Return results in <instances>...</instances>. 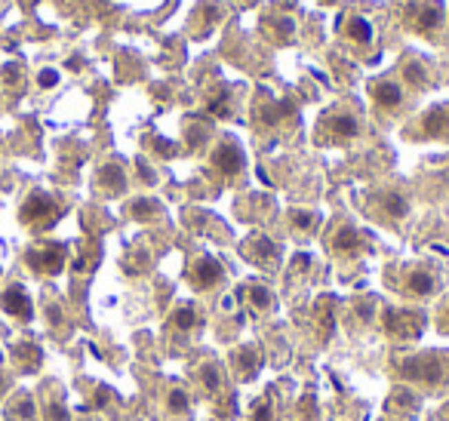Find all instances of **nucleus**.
<instances>
[{"mask_svg": "<svg viewBox=\"0 0 449 421\" xmlns=\"http://www.w3.org/2000/svg\"><path fill=\"white\" fill-rule=\"evenodd\" d=\"M400 372L404 378L421 381V385H431L437 387L440 381L449 375V360L440 357V354H421V357H409L400 363Z\"/></svg>", "mask_w": 449, "mask_h": 421, "instance_id": "1", "label": "nucleus"}, {"mask_svg": "<svg viewBox=\"0 0 449 421\" xmlns=\"http://www.w3.org/2000/svg\"><path fill=\"white\" fill-rule=\"evenodd\" d=\"M382 329L397 341H415L425 329V317L419 311H409V307H388L382 314Z\"/></svg>", "mask_w": 449, "mask_h": 421, "instance_id": "2", "label": "nucleus"}, {"mask_svg": "<svg viewBox=\"0 0 449 421\" xmlns=\"http://www.w3.org/2000/svg\"><path fill=\"white\" fill-rule=\"evenodd\" d=\"M19 219H22L25 225H52V222L59 219V203L52 200L46 191H34V194H28V200L22 203Z\"/></svg>", "mask_w": 449, "mask_h": 421, "instance_id": "3", "label": "nucleus"}, {"mask_svg": "<svg viewBox=\"0 0 449 421\" xmlns=\"http://www.w3.org/2000/svg\"><path fill=\"white\" fill-rule=\"evenodd\" d=\"M28 265L34 268L37 274H59L65 268V246H59V243H46V246H34L28 249Z\"/></svg>", "mask_w": 449, "mask_h": 421, "instance_id": "4", "label": "nucleus"}, {"mask_svg": "<svg viewBox=\"0 0 449 421\" xmlns=\"http://www.w3.org/2000/svg\"><path fill=\"white\" fill-rule=\"evenodd\" d=\"M406 19H413L415 28L421 34H434L443 22V3L440 0H428V3H409L406 6Z\"/></svg>", "mask_w": 449, "mask_h": 421, "instance_id": "5", "label": "nucleus"}, {"mask_svg": "<svg viewBox=\"0 0 449 421\" xmlns=\"http://www.w3.org/2000/svg\"><path fill=\"white\" fill-rule=\"evenodd\" d=\"M188 277L197 289H216L224 280V268H222V261L216 259V255H200V259L191 265Z\"/></svg>", "mask_w": 449, "mask_h": 421, "instance_id": "6", "label": "nucleus"}, {"mask_svg": "<svg viewBox=\"0 0 449 421\" xmlns=\"http://www.w3.org/2000/svg\"><path fill=\"white\" fill-rule=\"evenodd\" d=\"M213 166L219 169L224 179H237V175L243 173V166H247V157H243L240 144L237 142H222L219 148L213 151Z\"/></svg>", "mask_w": 449, "mask_h": 421, "instance_id": "7", "label": "nucleus"}, {"mask_svg": "<svg viewBox=\"0 0 449 421\" xmlns=\"http://www.w3.org/2000/svg\"><path fill=\"white\" fill-rule=\"evenodd\" d=\"M262 363H265V354H262L259 345H243L231 354V369H234V375L240 381L253 378V375L262 369Z\"/></svg>", "mask_w": 449, "mask_h": 421, "instance_id": "8", "label": "nucleus"}, {"mask_svg": "<svg viewBox=\"0 0 449 421\" xmlns=\"http://www.w3.org/2000/svg\"><path fill=\"white\" fill-rule=\"evenodd\" d=\"M0 307H3L6 314H12L16 320H25V323H28V320L34 317V307H31V299H28V292H25L22 286H10V289H3V295H0Z\"/></svg>", "mask_w": 449, "mask_h": 421, "instance_id": "9", "label": "nucleus"}, {"mask_svg": "<svg viewBox=\"0 0 449 421\" xmlns=\"http://www.w3.org/2000/svg\"><path fill=\"white\" fill-rule=\"evenodd\" d=\"M400 289H404L406 295H413V299H425V295L437 292V277H434L431 271H425V268H415V271H409L404 277Z\"/></svg>", "mask_w": 449, "mask_h": 421, "instance_id": "10", "label": "nucleus"}, {"mask_svg": "<svg viewBox=\"0 0 449 421\" xmlns=\"http://www.w3.org/2000/svg\"><path fill=\"white\" fill-rule=\"evenodd\" d=\"M369 93H373L375 105H382V108H388V111L400 108V102H404V87H397L394 80H375L373 87H369Z\"/></svg>", "mask_w": 449, "mask_h": 421, "instance_id": "11", "label": "nucleus"}, {"mask_svg": "<svg viewBox=\"0 0 449 421\" xmlns=\"http://www.w3.org/2000/svg\"><path fill=\"white\" fill-rule=\"evenodd\" d=\"M323 127L329 129L333 139H357V133H360V123L354 114H333Z\"/></svg>", "mask_w": 449, "mask_h": 421, "instance_id": "12", "label": "nucleus"}, {"mask_svg": "<svg viewBox=\"0 0 449 421\" xmlns=\"http://www.w3.org/2000/svg\"><path fill=\"white\" fill-rule=\"evenodd\" d=\"M360 246H363V234L357 231V228H351V225H342L339 231H335V237H333V249L339 255H354Z\"/></svg>", "mask_w": 449, "mask_h": 421, "instance_id": "13", "label": "nucleus"}, {"mask_svg": "<svg viewBox=\"0 0 449 421\" xmlns=\"http://www.w3.org/2000/svg\"><path fill=\"white\" fill-rule=\"evenodd\" d=\"M98 188L108 191V194H123L127 191V175H123L121 163H108V166L98 169Z\"/></svg>", "mask_w": 449, "mask_h": 421, "instance_id": "14", "label": "nucleus"}, {"mask_svg": "<svg viewBox=\"0 0 449 421\" xmlns=\"http://www.w3.org/2000/svg\"><path fill=\"white\" fill-rule=\"evenodd\" d=\"M249 259H255L259 265H265V268L274 265L277 261V243L265 234H255L253 243H249Z\"/></svg>", "mask_w": 449, "mask_h": 421, "instance_id": "15", "label": "nucleus"}, {"mask_svg": "<svg viewBox=\"0 0 449 421\" xmlns=\"http://www.w3.org/2000/svg\"><path fill=\"white\" fill-rule=\"evenodd\" d=\"M12 360H16V366L22 372H34L43 363V354L37 345H16L12 347Z\"/></svg>", "mask_w": 449, "mask_h": 421, "instance_id": "16", "label": "nucleus"}, {"mask_svg": "<svg viewBox=\"0 0 449 421\" xmlns=\"http://www.w3.org/2000/svg\"><path fill=\"white\" fill-rule=\"evenodd\" d=\"M421 127L428 136H449V105L443 108H434L421 117Z\"/></svg>", "mask_w": 449, "mask_h": 421, "instance_id": "17", "label": "nucleus"}, {"mask_svg": "<svg viewBox=\"0 0 449 421\" xmlns=\"http://www.w3.org/2000/svg\"><path fill=\"white\" fill-rule=\"evenodd\" d=\"M379 203H382V213H388L391 219H404L409 213V200L400 191H385V194L379 197Z\"/></svg>", "mask_w": 449, "mask_h": 421, "instance_id": "18", "label": "nucleus"}, {"mask_svg": "<svg viewBox=\"0 0 449 421\" xmlns=\"http://www.w3.org/2000/svg\"><path fill=\"white\" fill-rule=\"evenodd\" d=\"M240 295H243V299H247L249 311H255V314L268 311V307H271V301H274V295H271L265 286H259V283H253V286H247Z\"/></svg>", "mask_w": 449, "mask_h": 421, "instance_id": "19", "label": "nucleus"}, {"mask_svg": "<svg viewBox=\"0 0 449 421\" xmlns=\"http://www.w3.org/2000/svg\"><path fill=\"white\" fill-rule=\"evenodd\" d=\"M197 323V314H194V307L191 305H179L173 311V317H169V332H191Z\"/></svg>", "mask_w": 449, "mask_h": 421, "instance_id": "20", "label": "nucleus"}, {"mask_svg": "<svg viewBox=\"0 0 449 421\" xmlns=\"http://www.w3.org/2000/svg\"><path fill=\"white\" fill-rule=\"evenodd\" d=\"M127 213H129V219H136V222H148L160 213V203L151 200V197H138V200H133L127 206Z\"/></svg>", "mask_w": 449, "mask_h": 421, "instance_id": "21", "label": "nucleus"}, {"mask_svg": "<svg viewBox=\"0 0 449 421\" xmlns=\"http://www.w3.org/2000/svg\"><path fill=\"white\" fill-rule=\"evenodd\" d=\"M345 34L351 37L354 43H369L373 41V25H369L363 16H351L345 25Z\"/></svg>", "mask_w": 449, "mask_h": 421, "instance_id": "22", "label": "nucleus"}, {"mask_svg": "<svg viewBox=\"0 0 449 421\" xmlns=\"http://www.w3.org/2000/svg\"><path fill=\"white\" fill-rule=\"evenodd\" d=\"M197 378H200V385L207 387L209 393H216L222 387V366L219 363H207V366H200V372H197Z\"/></svg>", "mask_w": 449, "mask_h": 421, "instance_id": "23", "label": "nucleus"}, {"mask_svg": "<svg viewBox=\"0 0 449 421\" xmlns=\"http://www.w3.org/2000/svg\"><path fill=\"white\" fill-rule=\"evenodd\" d=\"M400 71H404V80L409 83V87H421V83L428 80L425 68H421L419 62H406V65H400Z\"/></svg>", "mask_w": 449, "mask_h": 421, "instance_id": "24", "label": "nucleus"}, {"mask_svg": "<svg viewBox=\"0 0 449 421\" xmlns=\"http://www.w3.org/2000/svg\"><path fill=\"white\" fill-rule=\"evenodd\" d=\"M249 421H277L274 418V406L268 403V397H262V400H255L253 403V409H249Z\"/></svg>", "mask_w": 449, "mask_h": 421, "instance_id": "25", "label": "nucleus"}, {"mask_svg": "<svg viewBox=\"0 0 449 421\" xmlns=\"http://www.w3.org/2000/svg\"><path fill=\"white\" fill-rule=\"evenodd\" d=\"M188 393L182 391V387H173V391H169V412H176V415H179V412H188Z\"/></svg>", "mask_w": 449, "mask_h": 421, "instance_id": "26", "label": "nucleus"}, {"mask_svg": "<svg viewBox=\"0 0 449 421\" xmlns=\"http://www.w3.org/2000/svg\"><path fill=\"white\" fill-rule=\"evenodd\" d=\"M293 225L299 228V231H311L317 225V215L308 213V209H293Z\"/></svg>", "mask_w": 449, "mask_h": 421, "instance_id": "27", "label": "nucleus"}, {"mask_svg": "<svg viewBox=\"0 0 449 421\" xmlns=\"http://www.w3.org/2000/svg\"><path fill=\"white\" fill-rule=\"evenodd\" d=\"M12 412H16V415H22L25 421H34V403H31L28 393H22V397L12 403Z\"/></svg>", "mask_w": 449, "mask_h": 421, "instance_id": "28", "label": "nucleus"}, {"mask_svg": "<svg viewBox=\"0 0 449 421\" xmlns=\"http://www.w3.org/2000/svg\"><path fill=\"white\" fill-rule=\"evenodd\" d=\"M271 28H274V34H277V37H283V41H286V37H293L295 22H293L289 16H280V19H274V25H271Z\"/></svg>", "mask_w": 449, "mask_h": 421, "instance_id": "29", "label": "nucleus"}, {"mask_svg": "<svg viewBox=\"0 0 449 421\" xmlns=\"http://www.w3.org/2000/svg\"><path fill=\"white\" fill-rule=\"evenodd\" d=\"M209 114H216V117H228V114H231V108H228V93L216 96L213 102H209Z\"/></svg>", "mask_w": 449, "mask_h": 421, "instance_id": "30", "label": "nucleus"}, {"mask_svg": "<svg viewBox=\"0 0 449 421\" xmlns=\"http://www.w3.org/2000/svg\"><path fill=\"white\" fill-rule=\"evenodd\" d=\"M37 83H41L43 89H50V87H56L59 83V71H52V68H43L41 74H37Z\"/></svg>", "mask_w": 449, "mask_h": 421, "instance_id": "31", "label": "nucleus"}, {"mask_svg": "<svg viewBox=\"0 0 449 421\" xmlns=\"http://www.w3.org/2000/svg\"><path fill=\"white\" fill-rule=\"evenodd\" d=\"M437 326L440 332H449V299L440 305V314H437Z\"/></svg>", "mask_w": 449, "mask_h": 421, "instance_id": "32", "label": "nucleus"}, {"mask_svg": "<svg viewBox=\"0 0 449 421\" xmlns=\"http://www.w3.org/2000/svg\"><path fill=\"white\" fill-rule=\"evenodd\" d=\"M46 415H50V421H68V418H65V412H62V406H59V403H52L50 409H46Z\"/></svg>", "mask_w": 449, "mask_h": 421, "instance_id": "33", "label": "nucleus"}, {"mask_svg": "<svg viewBox=\"0 0 449 421\" xmlns=\"http://www.w3.org/2000/svg\"><path fill=\"white\" fill-rule=\"evenodd\" d=\"M308 268H311V255L299 252V255H295V271H308Z\"/></svg>", "mask_w": 449, "mask_h": 421, "instance_id": "34", "label": "nucleus"}, {"mask_svg": "<svg viewBox=\"0 0 449 421\" xmlns=\"http://www.w3.org/2000/svg\"><path fill=\"white\" fill-rule=\"evenodd\" d=\"M3 77H6V80H16V77H19V68H16V65H6V68H3Z\"/></svg>", "mask_w": 449, "mask_h": 421, "instance_id": "35", "label": "nucleus"}, {"mask_svg": "<svg viewBox=\"0 0 449 421\" xmlns=\"http://www.w3.org/2000/svg\"><path fill=\"white\" fill-rule=\"evenodd\" d=\"M323 3H335V0H323Z\"/></svg>", "mask_w": 449, "mask_h": 421, "instance_id": "36", "label": "nucleus"}]
</instances>
